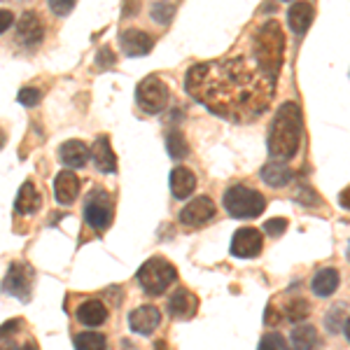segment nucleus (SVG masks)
Returning <instances> with one entry per match:
<instances>
[{
  "label": "nucleus",
  "instance_id": "obj_1",
  "mask_svg": "<svg viewBox=\"0 0 350 350\" xmlns=\"http://www.w3.org/2000/svg\"><path fill=\"white\" fill-rule=\"evenodd\" d=\"M185 89L213 115L234 124L255 122L273 100L275 80L255 61L229 56L191 66L185 75Z\"/></svg>",
  "mask_w": 350,
  "mask_h": 350
},
{
  "label": "nucleus",
  "instance_id": "obj_2",
  "mask_svg": "<svg viewBox=\"0 0 350 350\" xmlns=\"http://www.w3.org/2000/svg\"><path fill=\"white\" fill-rule=\"evenodd\" d=\"M301 110H299L297 103L287 100L275 110V117L269 129V152L273 161L292 159L299 152V145H301Z\"/></svg>",
  "mask_w": 350,
  "mask_h": 350
},
{
  "label": "nucleus",
  "instance_id": "obj_3",
  "mask_svg": "<svg viewBox=\"0 0 350 350\" xmlns=\"http://www.w3.org/2000/svg\"><path fill=\"white\" fill-rule=\"evenodd\" d=\"M252 52H255V64L275 80L285 61V33L278 21L271 19L259 26L252 40Z\"/></svg>",
  "mask_w": 350,
  "mask_h": 350
},
{
  "label": "nucleus",
  "instance_id": "obj_4",
  "mask_svg": "<svg viewBox=\"0 0 350 350\" xmlns=\"http://www.w3.org/2000/svg\"><path fill=\"white\" fill-rule=\"evenodd\" d=\"M175 278H178V271H175L173 264L163 257L148 259V262L138 269V273H135V280H138L140 290L150 297L163 295V292L175 283Z\"/></svg>",
  "mask_w": 350,
  "mask_h": 350
},
{
  "label": "nucleus",
  "instance_id": "obj_5",
  "mask_svg": "<svg viewBox=\"0 0 350 350\" xmlns=\"http://www.w3.org/2000/svg\"><path fill=\"white\" fill-rule=\"evenodd\" d=\"M222 206L231 217L252 219L267 211V199H264L259 191L245 187V185H231V187L224 191Z\"/></svg>",
  "mask_w": 350,
  "mask_h": 350
},
{
  "label": "nucleus",
  "instance_id": "obj_6",
  "mask_svg": "<svg viewBox=\"0 0 350 350\" xmlns=\"http://www.w3.org/2000/svg\"><path fill=\"white\" fill-rule=\"evenodd\" d=\"M135 103H138L140 110L148 112V115H159L168 105V87L154 75L145 77L135 87Z\"/></svg>",
  "mask_w": 350,
  "mask_h": 350
},
{
  "label": "nucleus",
  "instance_id": "obj_7",
  "mask_svg": "<svg viewBox=\"0 0 350 350\" xmlns=\"http://www.w3.org/2000/svg\"><path fill=\"white\" fill-rule=\"evenodd\" d=\"M33 278H36V271L26 262H12L3 278V292L26 304L33 292Z\"/></svg>",
  "mask_w": 350,
  "mask_h": 350
},
{
  "label": "nucleus",
  "instance_id": "obj_8",
  "mask_svg": "<svg viewBox=\"0 0 350 350\" xmlns=\"http://www.w3.org/2000/svg\"><path fill=\"white\" fill-rule=\"evenodd\" d=\"M84 219L94 231L108 229L112 222V199L105 189H94L84 201Z\"/></svg>",
  "mask_w": 350,
  "mask_h": 350
},
{
  "label": "nucleus",
  "instance_id": "obj_9",
  "mask_svg": "<svg viewBox=\"0 0 350 350\" xmlns=\"http://www.w3.org/2000/svg\"><path fill=\"white\" fill-rule=\"evenodd\" d=\"M14 28H16V40L28 49L40 47L44 40V24L40 19V14L33 12V10H26V12L16 19Z\"/></svg>",
  "mask_w": 350,
  "mask_h": 350
},
{
  "label": "nucleus",
  "instance_id": "obj_10",
  "mask_svg": "<svg viewBox=\"0 0 350 350\" xmlns=\"http://www.w3.org/2000/svg\"><path fill=\"white\" fill-rule=\"evenodd\" d=\"M217 208L213 199H208V196H196V199H191L187 206L180 211V222L185 224V227H201V224L211 222L213 217H215Z\"/></svg>",
  "mask_w": 350,
  "mask_h": 350
},
{
  "label": "nucleus",
  "instance_id": "obj_11",
  "mask_svg": "<svg viewBox=\"0 0 350 350\" xmlns=\"http://www.w3.org/2000/svg\"><path fill=\"white\" fill-rule=\"evenodd\" d=\"M264 247V239L257 229L252 227H245V229H239L231 239V255L239 257V259H252L262 252Z\"/></svg>",
  "mask_w": 350,
  "mask_h": 350
},
{
  "label": "nucleus",
  "instance_id": "obj_12",
  "mask_svg": "<svg viewBox=\"0 0 350 350\" xmlns=\"http://www.w3.org/2000/svg\"><path fill=\"white\" fill-rule=\"evenodd\" d=\"M120 47L122 52L131 59H138V56H145L152 52L154 47V40H152L150 33L140 31V28H126V31L120 36Z\"/></svg>",
  "mask_w": 350,
  "mask_h": 350
},
{
  "label": "nucleus",
  "instance_id": "obj_13",
  "mask_svg": "<svg viewBox=\"0 0 350 350\" xmlns=\"http://www.w3.org/2000/svg\"><path fill=\"white\" fill-rule=\"evenodd\" d=\"M159 323H161V313L154 306H138L129 313V327L140 336H150L159 327Z\"/></svg>",
  "mask_w": 350,
  "mask_h": 350
},
{
  "label": "nucleus",
  "instance_id": "obj_14",
  "mask_svg": "<svg viewBox=\"0 0 350 350\" xmlns=\"http://www.w3.org/2000/svg\"><path fill=\"white\" fill-rule=\"evenodd\" d=\"M92 161L100 173H117V157L112 152L108 135H98L92 145Z\"/></svg>",
  "mask_w": 350,
  "mask_h": 350
},
{
  "label": "nucleus",
  "instance_id": "obj_15",
  "mask_svg": "<svg viewBox=\"0 0 350 350\" xmlns=\"http://www.w3.org/2000/svg\"><path fill=\"white\" fill-rule=\"evenodd\" d=\"M199 310V299L191 295L189 290H175L173 297L168 299V313L175 320H189Z\"/></svg>",
  "mask_w": 350,
  "mask_h": 350
},
{
  "label": "nucleus",
  "instance_id": "obj_16",
  "mask_svg": "<svg viewBox=\"0 0 350 350\" xmlns=\"http://www.w3.org/2000/svg\"><path fill=\"white\" fill-rule=\"evenodd\" d=\"M89 157H92V150H89L82 140H66V143L59 148V159L68 171L87 166Z\"/></svg>",
  "mask_w": 350,
  "mask_h": 350
},
{
  "label": "nucleus",
  "instance_id": "obj_17",
  "mask_svg": "<svg viewBox=\"0 0 350 350\" xmlns=\"http://www.w3.org/2000/svg\"><path fill=\"white\" fill-rule=\"evenodd\" d=\"M54 196L61 206H70L80 196V178L72 171H61L54 178Z\"/></svg>",
  "mask_w": 350,
  "mask_h": 350
},
{
  "label": "nucleus",
  "instance_id": "obj_18",
  "mask_svg": "<svg viewBox=\"0 0 350 350\" xmlns=\"http://www.w3.org/2000/svg\"><path fill=\"white\" fill-rule=\"evenodd\" d=\"M42 206L40 199V191L36 189V185L31 180H26L24 185L16 191V199H14V213L16 215H36Z\"/></svg>",
  "mask_w": 350,
  "mask_h": 350
},
{
  "label": "nucleus",
  "instance_id": "obj_19",
  "mask_svg": "<svg viewBox=\"0 0 350 350\" xmlns=\"http://www.w3.org/2000/svg\"><path fill=\"white\" fill-rule=\"evenodd\" d=\"M77 320L87 327H98L108 320V308L100 299H89V301H82L75 310Z\"/></svg>",
  "mask_w": 350,
  "mask_h": 350
},
{
  "label": "nucleus",
  "instance_id": "obj_20",
  "mask_svg": "<svg viewBox=\"0 0 350 350\" xmlns=\"http://www.w3.org/2000/svg\"><path fill=\"white\" fill-rule=\"evenodd\" d=\"M196 189V175L187 166H175L171 171V191L175 199H189Z\"/></svg>",
  "mask_w": 350,
  "mask_h": 350
},
{
  "label": "nucleus",
  "instance_id": "obj_21",
  "mask_svg": "<svg viewBox=\"0 0 350 350\" xmlns=\"http://www.w3.org/2000/svg\"><path fill=\"white\" fill-rule=\"evenodd\" d=\"M313 16H315V8L310 3H295L287 10V21H290V28L297 36H304L308 31L310 24H313Z\"/></svg>",
  "mask_w": 350,
  "mask_h": 350
},
{
  "label": "nucleus",
  "instance_id": "obj_22",
  "mask_svg": "<svg viewBox=\"0 0 350 350\" xmlns=\"http://www.w3.org/2000/svg\"><path fill=\"white\" fill-rule=\"evenodd\" d=\"M259 175H262V180L269 185V187H285V185H290L292 178H295L292 168L283 161H269Z\"/></svg>",
  "mask_w": 350,
  "mask_h": 350
},
{
  "label": "nucleus",
  "instance_id": "obj_23",
  "mask_svg": "<svg viewBox=\"0 0 350 350\" xmlns=\"http://www.w3.org/2000/svg\"><path fill=\"white\" fill-rule=\"evenodd\" d=\"M315 297H332L338 290V271L336 269H320L313 275V283H310Z\"/></svg>",
  "mask_w": 350,
  "mask_h": 350
},
{
  "label": "nucleus",
  "instance_id": "obj_24",
  "mask_svg": "<svg viewBox=\"0 0 350 350\" xmlns=\"http://www.w3.org/2000/svg\"><path fill=\"white\" fill-rule=\"evenodd\" d=\"M290 341H292V346H295L297 350H313V348H318V343H320L318 329H315L313 325H308V323H301V325H297L295 329H292Z\"/></svg>",
  "mask_w": 350,
  "mask_h": 350
},
{
  "label": "nucleus",
  "instance_id": "obj_25",
  "mask_svg": "<svg viewBox=\"0 0 350 350\" xmlns=\"http://www.w3.org/2000/svg\"><path fill=\"white\" fill-rule=\"evenodd\" d=\"M308 313H310V306L304 299H290L283 306V318L290 320V323H304V320L308 318Z\"/></svg>",
  "mask_w": 350,
  "mask_h": 350
},
{
  "label": "nucleus",
  "instance_id": "obj_26",
  "mask_svg": "<svg viewBox=\"0 0 350 350\" xmlns=\"http://www.w3.org/2000/svg\"><path fill=\"white\" fill-rule=\"evenodd\" d=\"M75 350H105L108 348V341H105L103 334L98 332H82V334L75 336Z\"/></svg>",
  "mask_w": 350,
  "mask_h": 350
},
{
  "label": "nucleus",
  "instance_id": "obj_27",
  "mask_svg": "<svg viewBox=\"0 0 350 350\" xmlns=\"http://www.w3.org/2000/svg\"><path fill=\"white\" fill-rule=\"evenodd\" d=\"M166 150H168V154H171L173 159H185V157L189 154L187 140H185V135L180 131H175V129L166 133Z\"/></svg>",
  "mask_w": 350,
  "mask_h": 350
},
{
  "label": "nucleus",
  "instance_id": "obj_28",
  "mask_svg": "<svg viewBox=\"0 0 350 350\" xmlns=\"http://www.w3.org/2000/svg\"><path fill=\"white\" fill-rule=\"evenodd\" d=\"M175 12H178V5H175V3H154V5H152V10H150L152 19H154L157 24H163V26L171 24Z\"/></svg>",
  "mask_w": 350,
  "mask_h": 350
},
{
  "label": "nucleus",
  "instance_id": "obj_29",
  "mask_svg": "<svg viewBox=\"0 0 350 350\" xmlns=\"http://www.w3.org/2000/svg\"><path fill=\"white\" fill-rule=\"evenodd\" d=\"M16 100H19L21 105H26V108H36V105L42 100V92L38 87H24V89H19V94H16Z\"/></svg>",
  "mask_w": 350,
  "mask_h": 350
},
{
  "label": "nucleus",
  "instance_id": "obj_30",
  "mask_svg": "<svg viewBox=\"0 0 350 350\" xmlns=\"http://www.w3.org/2000/svg\"><path fill=\"white\" fill-rule=\"evenodd\" d=\"M264 231H267L269 236H273V239H278V236H283L287 231V219L271 217V219H267V224H264Z\"/></svg>",
  "mask_w": 350,
  "mask_h": 350
},
{
  "label": "nucleus",
  "instance_id": "obj_31",
  "mask_svg": "<svg viewBox=\"0 0 350 350\" xmlns=\"http://www.w3.org/2000/svg\"><path fill=\"white\" fill-rule=\"evenodd\" d=\"M257 350H285V338L280 336L278 332H275V334H267V336H262Z\"/></svg>",
  "mask_w": 350,
  "mask_h": 350
},
{
  "label": "nucleus",
  "instance_id": "obj_32",
  "mask_svg": "<svg viewBox=\"0 0 350 350\" xmlns=\"http://www.w3.org/2000/svg\"><path fill=\"white\" fill-rule=\"evenodd\" d=\"M117 59H115V52H112L110 47H100L98 54H96V66L100 68V70H105V68H115Z\"/></svg>",
  "mask_w": 350,
  "mask_h": 350
},
{
  "label": "nucleus",
  "instance_id": "obj_33",
  "mask_svg": "<svg viewBox=\"0 0 350 350\" xmlns=\"http://www.w3.org/2000/svg\"><path fill=\"white\" fill-rule=\"evenodd\" d=\"M49 10L59 16H66L75 10V3H72V0H52V3H49Z\"/></svg>",
  "mask_w": 350,
  "mask_h": 350
},
{
  "label": "nucleus",
  "instance_id": "obj_34",
  "mask_svg": "<svg viewBox=\"0 0 350 350\" xmlns=\"http://www.w3.org/2000/svg\"><path fill=\"white\" fill-rule=\"evenodd\" d=\"M21 329V318H14V320H8L3 327H0V341H5L8 336L16 334Z\"/></svg>",
  "mask_w": 350,
  "mask_h": 350
},
{
  "label": "nucleus",
  "instance_id": "obj_35",
  "mask_svg": "<svg viewBox=\"0 0 350 350\" xmlns=\"http://www.w3.org/2000/svg\"><path fill=\"white\" fill-rule=\"evenodd\" d=\"M264 323H267L269 327H273V325L280 323V310L275 308V304H269L267 310H264Z\"/></svg>",
  "mask_w": 350,
  "mask_h": 350
},
{
  "label": "nucleus",
  "instance_id": "obj_36",
  "mask_svg": "<svg viewBox=\"0 0 350 350\" xmlns=\"http://www.w3.org/2000/svg\"><path fill=\"white\" fill-rule=\"evenodd\" d=\"M338 313H341V308H334V310H329V313H327V318H325V325H327V329H329L332 334H336V332H338V323H341V320H338Z\"/></svg>",
  "mask_w": 350,
  "mask_h": 350
},
{
  "label": "nucleus",
  "instance_id": "obj_37",
  "mask_svg": "<svg viewBox=\"0 0 350 350\" xmlns=\"http://www.w3.org/2000/svg\"><path fill=\"white\" fill-rule=\"evenodd\" d=\"M14 26V14L10 10H0V36Z\"/></svg>",
  "mask_w": 350,
  "mask_h": 350
},
{
  "label": "nucleus",
  "instance_id": "obj_38",
  "mask_svg": "<svg viewBox=\"0 0 350 350\" xmlns=\"http://www.w3.org/2000/svg\"><path fill=\"white\" fill-rule=\"evenodd\" d=\"M338 203H341L346 211H350V185L341 191V194H338Z\"/></svg>",
  "mask_w": 350,
  "mask_h": 350
},
{
  "label": "nucleus",
  "instance_id": "obj_39",
  "mask_svg": "<svg viewBox=\"0 0 350 350\" xmlns=\"http://www.w3.org/2000/svg\"><path fill=\"white\" fill-rule=\"evenodd\" d=\"M0 350H38V346L28 341V343H24V346H19V348L12 346V343H10V346H0Z\"/></svg>",
  "mask_w": 350,
  "mask_h": 350
},
{
  "label": "nucleus",
  "instance_id": "obj_40",
  "mask_svg": "<svg viewBox=\"0 0 350 350\" xmlns=\"http://www.w3.org/2000/svg\"><path fill=\"white\" fill-rule=\"evenodd\" d=\"M343 332H346V338L350 343V318H346V325H343Z\"/></svg>",
  "mask_w": 350,
  "mask_h": 350
},
{
  "label": "nucleus",
  "instance_id": "obj_41",
  "mask_svg": "<svg viewBox=\"0 0 350 350\" xmlns=\"http://www.w3.org/2000/svg\"><path fill=\"white\" fill-rule=\"evenodd\" d=\"M348 259H350V245H348Z\"/></svg>",
  "mask_w": 350,
  "mask_h": 350
}]
</instances>
